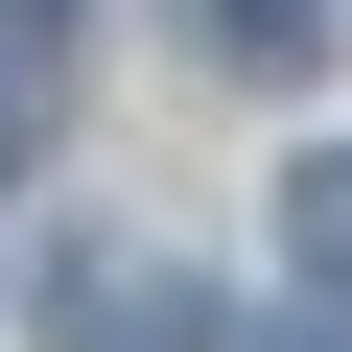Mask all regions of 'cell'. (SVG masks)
Returning a JSON list of instances; mask_svg holds the SVG:
<instances>
[{
  "mask_svg": "<svg viewBox=\"0 0 352 352\" xmlns=\"http://www.w3.org/2000/svg\"><path fill=\"white\" fill-rule=\"evenodd\" d=\"M47 352H235V305H212L188 258L94 235V258H47Z\"/></svg>",
  "mask_w": 352,
  "mask_h": 352,
  "instance_id": "6da1fadb",
  "label": "cell"
},
{
  "mask_svg": "<svg viewBox=\"0 0 352 352\" xmlns=\"http://www.w3.org/2000/svg\"><path fill=\"white\" fill-rule=\"evenodd\" d=\"M188 24H212L235 71H305V47H329V0H188Z\"/></svg>",
  "mask_w": 352,
  "mask_h": 352,
  "instance_id": "7a4b0ae2",
  "label": "cell"
},
{
  "mask_svg": "<svg viewBox=\"0 0 352 352\" xmlns=\"http://www.w3.org/2000/svg\"><path fill=\"white\" fill-rule=\"evenodd\" d=\"M282 258H305V282H352V141L305 164V188H282Z\"/></svg>",
  "mask_w": 352,
  "mask_h": 352,
  "instance_id": "3957f363",
  "label": "cell"
},
{
  "mask_svg": "<svg viewBox=\"0 0 352 352\" xmlns=\"http://www.w3.org/2000/svg\"><path fill=\"white\" fill-rule=\"evenodd\" d=\"M0 164H24V71H0Z\"/></svg>",
  "mask_w": 352,
  "mask_h": 352,
  "instance_id": "277c9868",
  "label": "cell"
}]
</instances>
